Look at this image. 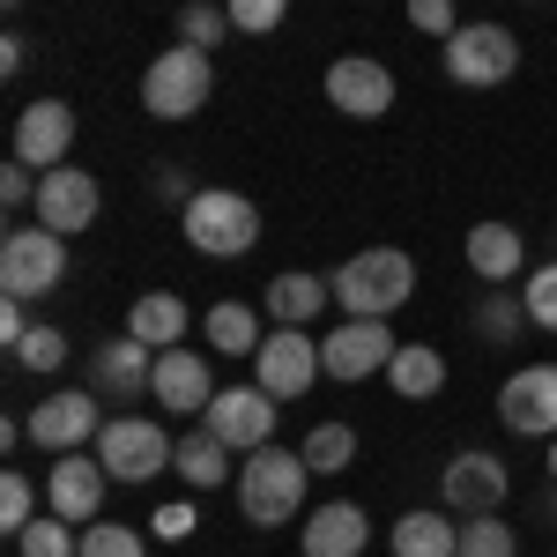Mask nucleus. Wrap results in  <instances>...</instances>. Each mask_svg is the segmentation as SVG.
<instances>
[{
    "label": "nucleus",
    "instance_id": "obj_3",
    "mask_svg": "<svg viewBox=\"0 0 557 557\" xmlns=\"http://www.w3.org/2000/svg\"><path fill=\"white\" fill-rule=\"evenodd\" d=\"M209 89H215V52H201V45H164L141 67V112L178 127V120H194L209 104Z\"/></svg>",
    "mask_w": 557,
    "mask_h": 557
},
{
    "label": "nucleus",
    "instance_id": "obj_29",
    "mask_svg": "<svg viewBox=\"0 0 557 557\" xmlns=\"http://www.w3.org/2000/svg\"><path fill=\"white\" fill-rule=\"evenodd\" d=\"M298 454L312 461V475H343L349 461H357V431H349V424H312Z\"/></svg>",
    "mask_w": 557,
    "mask_h": 557
},
{
    "label": "nucleus",
    "instance_id": "obj_10",
    "mask_svg": "<svg viewBox=\"0 0 557 557\" xmlns=\"http://www.w3.org/2000/svg\"><path fill=\"white\" fill-rule=\"evenodd\" d=\"M97 431H104L97 386H60V394H45L38 409H30V438H38L45 454H83V446H97Z\"/></svg>",
    "mask_w": 557,
    "mask_h": 557
},
{
    "label": "nucleus",
    "instance_id": "obj_31",
    "mask_svg": "<svg viewBox=\"0 0 557 557\" xmlns=\"http://www.w3.org/2000/svg\"><path fill=\"white\" fill-rule=\"evenodd\" d=\"M454 557H520L513 520H498V513H475V520H461V550H454Z\"/></svg>",
    "mask_w": 557,
    "mask_h": 557
},
{
    "label": "nucleus",
    "instance_id": "obj_18",
    "mask_svg": "<svg viewBox=\"0 0 557 557\" xmlns=\"http://www.w3.org/2000/svg\"><path fill=\"white\" fill-rule=\"evenodd\" d=\"M327 104L343 120H380L386 104H394V75H386L380 60H364V52H343L327 67Z\"/></svg>",
    "mask_w": 557,
    "mask_h": 557
},
{
    "label": "nucleus",
    "instance_id": "obj_24",
    "mask_svg": "<svg viewBox=\"0 0 557 557\" xmlns=\"http://www.w3.org/2000/svg\"><path fill=\"white\" fill-rule=\"evenodd\" d=\"M469 327H475L491 349L520 343V327H535V320H528V305H520V283H483V298H475Z\"/></svg>",
    "mask_w": 557,
    "mask_h": 557
},
{
    "label": "nucleus",
    "instance_id": "obj_22",
    "mask_svg": "<svg viewBox=\"0 0 557 557\" xmlns=\"http://www.w3.org/2000/svg\"><path fill=\"white\" fill-rule=\"evenodd\" d=\"M268 320L275 327H312L327 305H335V290H327V275H305V268H283L275 283H268Z\"/></svg>",
    "mask_w": 557,
    "mask_h": 557
},
{
    "label": "nucleus",
    "instance_id": "obj_16",
    "mask_svg": "<svg viewBox=\"0 0 557 557\" xmlns=\"http://www.w3.org/2000/svg\"><path fill=\"white\" fill-rule=\"evenodd\" d=\"M223 394L201 349H157V380L149 401H164V417H209V401Z\"/></svg>",
    "mask_w": 557,
    "mask_h": 557
},
{
    "label": "nucleus",
    "instance_id": "obj_19",
    "mask_svg": "<svg viewBox=\"0 0 557 557\" xmlns=\"http://www.w3.org/2000/svg\"><path fill=\"white\" fill-rule=\"evenodd\" d=\"M149 380H157V349L134 343V335L97 343V357H89V386L104 401H149Z\"/></svg>",
    "mask_w": 557,
    "mask_h": 557
},
{
    "label": "nucleus",
    "instance_id": "obj_35",
    "mask_svg": "<svg viewBox=\"0 0 557 557\" xmlns=\"http://www.w3.org/2000/svg\"><path fill=\"white\" fill-rule=\"evenodd\" d=\"M15 364H23V372H60V364H67V335H60L52 320H38V327L15 343Z\"/></svg>",
    "mask_w": 557,
    "mask_h": 557
},
{
    "label": "nucleus",
    "instance_id": "obj_32",
    "mask_svg": "<svg viewBox=\"0 0 557 557\" xmlns=\"http://www.w3.org/2000/svg\"><path fill=\"white\" fill-rule=\"evenodd\" d=\"M15 550L23 557H83V535H75V520L45 513V520H30V528L15 535Z\"/></svg>",
    "mask_w": 557,
    "mask_h": 557
},
{
    "label": "nucleus",
    "instance_id": "obj_14",
    "mask_svg": "<svg viewBox=\"0 0 557 557\" xmlns=\"http://www.w3.org/2000/svg\"><path fill=\"white\" fill-rule=\"evenodd\" d=\"M394 327L386 320H343L327 343H320V364H327V380H343V386H357V380H372V372H386L394 364Z\"/></svg>",
    "mask_w": 557,
    "mask_h": 557
},
{
    "label": "nucleus",
    "instance_id": "obj_2",
    "mask_svg": "<svg viewBox=\"0 0 557 557\" xmlns=\"http://www.w3.org/2000/svg\"><path fill=\"white\" fill-rule=\"evenodd\" d=\"M327 290L343 305V320H386V312H401L409 290H417V260L401 253V246H364V253H349L327 275Z\"/></svg>",
    "mask_w": 557,
    "mask_h": 557
},
{
    "label": "nucleus",
    "instance_id": "obj_23",
    "mask_svg": "<svg viewBox=\"0 0 557 557\" xmlns=\"http://www.w3.org/2000/svg\"><path fill=\"white\" fill-rule=\"evenodd\" d=\"M186 298L178 290H141V298L127 305V335L134 343H149V349H178V335H186Z\"/></svg>",
    "mask_w": 557,
    "mask_h": 557
},
{
    "label": "nucleus",
    "instance_id": "obj_15",
    "mask_svg": "<svg viewBox=\"0 0 557 557\" xmlns=\"http://www.w3.org/2000/svg\"><path fill=\"white\" fill-rule=\"evenodd\" d=\"M67 149H75V104L67 97H38L15 112V164L52 172V164H67Z\"/></svg>",
    "mask_w": 557,
    "mask_h": 557
},
{
    "label": "nucleus",
    "instance_id": "obj_1",
    "mask_svg": "<svg viewBox=\"0 0 557 557\" xmlns=\"http://www.w3.org/2000/svg\"><path fill=\"white\" fill-rule=\"evenodd\" d=\"M305 491H312V461H305L298 446H253L246 461H238V513L253 520V528H283V520L305 513Z\"/></svg>",
    "mask_w": 557,
    "mask_h": 557
},
{
    "label": "nucleus",
    "instance_id": "obj_25",
    "mask_svg": "<svg viewBox=\"0 0 557 557\" xmlns=\"http://www.w3.org/2000/svg\"><path fill=\"white\" fill-rule=\"evenodd\" d=\"M461 550V520L424 506V513H401L394 520V557H454Z\"/></svg>",
    "mask_w": 557,
    "mask_h": 557
},
{
    "label": "nucleus",
    "instance_id": "obj_38",
    "mask_svg": "<svg viewBox=\"0 0 557 557\" xmlns=\"http://www.w3.org/2000/svg\"><path fill=\"white\" fill-rule=\"evenodd\" d=\"M409 23H417V30H424V38H454V30H461V15H454V0H409Z\"/></svg>",
    "mask_w": 557,
    "mask_h": 557
},
{
    "label": "nucleus",
    "instance_id": "obj_6",
    "mask_svg": "<svg viewBox=\"0 0 557 557\" xmlns=\"http://www.w3.org/2000/svg\"><path fill=\"white\" fill-rule=\"evenodd\" d=\"M97 461H104V475L112 483H149V475L172 469L178 438L157 417H104V431H97V446H89Z\"/></svg>",
    "mask_w": 557,
    "mask_h": 557
},
{
    "label": "nucleus",
    "instance_id": "obj_26",
    "mask_svg": "<svg viewBox=\"0 0 557 557\" xmlns=\"http://www.w3.org/2000/svg\"><path fill=\"white\" fill-rule=\"evenodd\" d=\"M386 386H394L401 401H431V394L446 386V357H438L431 343H401L394 364H386Z\"/></svg>",
    "mask_w": 557,
    "mask_h": 557
},
{
    "label": "nucleus",
    "instance_id": "obj_20",
    "mask_svg": "<svg viewBox=\"0 0 557 557\" xmlns=\"http://www.w3.org/2000/svg\"><path fill=\"white\" fill-rule=\"evenodd\" d=\"M461 260H469L483 283H520L528 275V238H520V223H475L469 238H461Z\"/></svg>",
    "mask_w": 557,
    "mask_h": 557
},
{
    "label": "nucleus",
    "instance_id": "obj_28",
    "mask_svg": "<svg viewBox=\"0 0 557 557\" xmlns=\"http://www.w3.org/2000/svg\"><path fill=\"white\" fill-rule=\"evenodd\" d=\"M201 335H209L223 357H253L268 335H260V312L253 305H238V298H223V305H209V320H201Z\"/></svg>",
    "mask_w": 557,
    "mask_h": 557
},
{
    "label": "nucleus",
    "instance_id": "obj_9",
    "mask_svg": "<svg viewBox=\"0 0 557 557\" xmlns=\"http://www.w3.org/2000/svg\"><path fill=\"white\" fill-rule=\"evenodd\" d=\"M438 491H446V513H498L506 498H513V469L498 461V454H483V446H469V454H454L446 461V475H438Z\"/></svg>",
    "mask_w": 557,
    "mask_h": 557
},
{
    "label": "nucleus",
    "instance_id": "obj_33",
    "mask_svg": "<svg viewBox=\"0 0 557 557\" xmlns=\"http://www.w3.org/2000/svg\"><path fill=\"white\" fill-rule=\"evenodd\" d=\"M520 305H528V320H535L543 335H557V260H543V268L520 275Z\"/></svg>",
    "mask_w": 557,
    "mask_h": 557
},
{
    "label": "nucleus",
    "instance_id": "obj_40",
    "mask_svg": "<svg viewBox=\"0 0 557 557\" xmlns=\"http://www.w3.org/2000/svg\"><path fill=\"white\" fill-rule=\"evenodd\" d=\"M194 506H186V498H178V506H164V513H149V528H157V535H164V543H186V535H194Z\"/></svg>",
    "mask_w": 557,
    "mask_h": 557
},
{
    "label": "nucleus",
    "instance_id": "obj_4",
    "mask_svg": "<svg viewBox=\"0 0 557 557\" xmlns=\"http://www.w3.org/2000/svg\"><path fill=\"white\" fill-rule=\"evenodd\" d=\"M178 223H186V246L209 260H238L260 246V209L246 201V194H231V186H201L186 209H178Z\"/></svg>",
    "mask_w": 557,
    "mask_h": 557
},
{
    "label": "nucleus",
    "instance_id": "obj_45",
    "mask_svg": "<svg viewBox=\"0 0 557 557\" xmlns=\"http://www.w3.org/2000/svg\"><path fill=\"white\" fill-rule=\"evenodd\" d=\"M543 461H550V483H557V438H550V454H543Z\"/></svg>",
    "mask_w": 557,
    "mask_h": 557
},
{
    "label": "nucleus",
    "instance_id": "obj_13",
    "mask_svg": "<svg viewBox=\"0 0 557 557\" xmlns=\"http://www.w3.org/2000/svg\"><path fill=\"white\" fill-rule=\"evenodd\" d=\"M275 409H283V401H275L268 386H223V394L209 401V417H201V424H209L231 454H253V446H268V438H275Z\"/></svg>",
    "mask_w": 557,
    "mask_h": 557
},
{
    "label": "nucleus",
    "instance_id": "obj_21",
    "mask_svg": "<svg viewBox=\"0 0 557 557\" xmlns=\"http://www.w3.org/2000/svg\"><path fill=\"white\" fill-rule=\"evenodd\" d=\"M364 543H372V513L349 498L305 513V557H364Z\"/></svg>",
    "mask_w": 557,
    "mask_h": 557
},
{
    "label": "nucleus",
    "instance_id": "obj_8",
    "mask_svg": "<svg viewBox=\"0 0 557 557\" xmlns=\"http://www.w3.org/2000/svg\"><path fill=\"white\" fill-rule=\"evenodd\" d=\"M320 372H327V364H320V343H312L305 327H275V335L253 349V386H268L275 401H305Z\"/></svg>",
    "mask_w": 557,
    "mask_h": 557
},
{
    "label": "nucleus",
    "instance_id": "obj_46",
    "mask_svg": "<svg viewBox=\"0 0 557 557\" xmlns=\"http://www.w3.org/2000/svg\"><path fill=\"white\" fill-rule=\"evenodd\" d=\"M550 260H557V231H550Z\"/></svg>",
    "mask_w": 557,
    "mask_h": 557
},
{
    "label": "nucleus",
    "instance_id": "obj_36",
    "mask_svg": "<svg viewBox=\"0 0 557 557\" xmlns=\"http://www.w3.org/2000/svg\"><path fill=\"white\" fill-rule=\"evenodd\" d=\"M30 520H38V491H30V475H0V528H8V535H23V528H30Z\"/></svg>",
    "mask_w": 557,
    "mask_h": 557
},
{
    "label": "nucleus",
    "instance_id": "obj_37",
    "mask_svg": "<svg viewBox=\"0 0 557 557\" xmlns=\"http://www.w3.org/2000/svg\"><path fill=\"white\" fill-rule=\"evenodd\" d=\"M231 8V23L246 30V38H268V30H283V15H290V0H223Z\"/></svg>",
    "mask_w": 557,
    "mask_h": 557
},
{
    "label": "nucleus",
    "instance_id": "obj_44",
    "mask_svg": "<svg viewBox=\"0 0 557 557\" xmlns=\"http://www.w3.org/2000/svg\"><path fill=\"white\" fill-rule=\"evenodd\" d=\"M543 520H557V483H550V491H543Z\"/></svg>",
    "mask_w": 557,
    "mask_h": 557
},
{
    "label": "nucleus",
    "instance_id": "obj_41",
    "mask_svg": "<svg viewBox=\"0 0 557 557\" xmlns=\"http://www.w3.org/2000/svg\"><path fill=\"white\" fill-rule=\"evenodd\" d=\"M149 186H157L164 201H178V209H186V201L201 194V186H186V172H178V164H164V172H149Z\"/></svg>",
    "mask_w": 557,
    "mask_h": 557
},
{
    "label": "nucleus",
    "instance_id": "obj_5",
    "mask_svg": "<svg viewBox=\"0 0 557 557\" xmlns=\"http://www.w3.org/2000/svg\"><path fill=\"white\" fill-rule=\"evenodd\" d=\"M60 283H67V238L45 231V223H15L0 238V290L30 305V298H52Z\"/></svg>",
    "mask_w": 557,
    "mask_h": 557
},
{
    "label": "nucleus",
    "instance_id": "obj_7",
    "mask_svg": "<svg viewBox=\"0 0 557 557\" xmlns=\"http://www.w3.org/2000/svg\"><path fill=\"white\" fill-rule=\"evenodd\" d=\"M446 75L461 89H498L520 75V38L506 23H461L446 38Z\"/></svg>",
    "mask_w": 557,
    "mask_h": 557
},
{
    "label": "nucleus",
    "instance_id": "obj_34",
    "mask_svg": "<svg viewBox=\"0 0 557 557\" xmlns=\"http://www.w3.org/2000/svg\"><path fill=\"white\" fill-rule=\"evenodd\" d=\"M83 557H149V543H141V528H127V520H89Z\"/></svg>",
    "mask_w": 557,
    "mask_h": 557
},
{
    "label": "nucleus",
    "instance_id": "obj_39",
    "mask_svg": "<svg viewBox=\"0 0 557 557\" xmlns=\"http://www.w3.org/2000/svg\"><path fill=\"white\" fill-rule=\"evenodd\" d=\"M38 178L45 172H30V164H0V209H30L38 201Z\"/></svg>",
    "mask_w": 557,
    "mask_h": 557
},
{
    "label": "nucleus",
    "instance_id": "obj_17",
    "mask_svg": "<svg viewBox=\"0 0 557 557\" xmlns=\"http://www.w3.org/2000/svg\"><path fill=\"white\" fill-rule=\"evenodd\" d=\"M104 461L97 454H60L52 469H45V513L60 520H97L104 513Z\"/></svg>",
    "mask_w": 557,
    "mask_h": 557
},
{
    "label": "nucleus",
    "instance_id": "obj_43",
    "mask_svg": "<svg viewBox=\"0 0 557 557\" xmlns=\"http://www.w3.org/2000/svg\"><path fill=\"white\" fill-rule=\"evenodd\" d=\"M23 60H30V45L8 30V38H0V75H23Z\"/></svg>",
    "mask_w": 557,
    "mask_h": 557
},
{
    "label": "nucleus",
    "instance_id": "obj_30",
    "mask_svg": "<svg viewBox=\"0 0 557 557\" xmlns=\"http://www.w3.org/2000/svg\"><path fill=\"white\" fill-rule=\"evenodd\" d=\"M231 30H238V23H231V8H223V0H186V8H178V45H201V52H215Z\"/></svg>",
    "mask_w": 557,
    "mask_h": 557
},
{
    "label": "nucleus",
    "instance_id": "obj_11",
    "mask_svg": "<svg viewBox=\"0 0 557 557\" xmlns=\"http://www.w3.org/2000/svg\"><path fill=\"white\" fill-rule=\"evenodd\" d=\"M97 209H104V186H97L83 164H52V172L38 178V201H30V215H38L45 231H60V238L89 231Z\"/></svg>",
    "mask_w": 557,
    "mask_h": 557
},
{
    "label": "nucleus",
    "instance_id": "obj_42",
    "mask_svg": "<svg viewBox=\"0 0 557 557\" xmlns=\"http://www.w3.org/2000/svg\"><path fill=\"white\" fill-rule=\"evenodd\" d=\"M0 335H8V349L30 335V320H23V298H0Z\"/></svg>",
    "mask_w": 557,
    "mask_h": 557
},
{
    "label": "nucleus",
    "instance_id": "obj_27",
    "mask_svg": "<svg viewBox=\"0 0 557 557\" xmlns=\"http://www.w3.org/2000/svg\"><path fill=\"white\" fill-rule=\"evenodd\" d=\"M172 469L186 475L194 491H223V475H231V446H223V438H215V431L201 424V431H186V438H178Z\"/></svg>",
    "mask_w": 557,
    "mask_h": 557
},
{
    "label": "nucleus",
    "instance_id": "obj_12",
    "mask_svg": "<svg viewBox=\"0 0 557 557\" xmlns=\"http://www.w3.org/2000/svg\"><path fill=\"white\" fill-rule=\"evenodd\" d=\"M498 424L513 438H557V364H520L498 386Z\"/></svg>",
    "mask_w": 557,
    "mask_h": 557
}]
</instances>
